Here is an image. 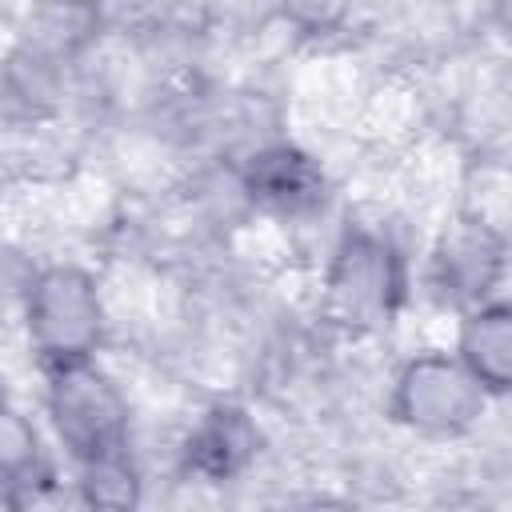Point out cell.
<instances>
[{
    "instance_id": "cell-7",
    "label": "cell",
    "mask_w": 512,
    "mask_h": 512,
    "mask_svg": "<svg viewBox=\"0 0 512 512\" xmlns=\"http://www.w3.org/2000/svg\"><path fill=\"white\" fill-rule=\"evenodd\" d=\"M456 360L480 380L488 396L512 388V308L504 300H480L464 308L456 332Z\"/></svg>"
},
{
    "instance_id": "cell-13",
    "label": "cell",
    "mask_w": 512,
    "mask_h": 512,
    "mask_svg": "<svg viewBox=\"0 0 512 512\" xmlns=\"http://www.w3.org/2000/svg\"><path fill=\"white\" fill-rule=\"evenodd\" d=\"M4 404H8V400H4V388H0V408H4Z\"/></svg>"
},
{
    "instance_id": "cell-8",
    "label": "cell",
    "mask_w": 512,
    "mask_h": 512,
    "mask_svg": "<svg viewBox=\"0 0 512 512\" xmlns=\"http://www.w3.org/2000/svg\"><path fill=\"white\" fill-rule=\"evenodd\" d=\"M244 192L272 212H304L316 200H324V172L300 148L272 144L248 160Z\"/></svg>"
},
{
    "instance_id": "cell-1",
    "label": "cell",
    "mask_w": 512,
    "mask_h": 512,
    "mask_svg": "<svg viewBox=\"0 0 512 512\" xmlns=\"http://www.w3.org/2000/svg\"><path fill=\"white\" fill-rule=\"evenodd\" d=\"M408 268L400 248L372 228H348L328 260L320 312L340 332H376L388 328L404 304Z\"/></svg>"
},
{
    "instance_id": "cell-4",
    "label": "cell",
    "mask_w": 512,
    "mask_h": 512,
    "mask_svg": "<svg viewBox=\"0 0 512 512\" xmlns=\"http://www.w3.org/2000/svg\"><path fill=\"white\" fill-rule=\"evenodd\" d=\"M488 400L492 396L456 360V352H420L396 372L388 416L416 436L452 440L480 424Z\"/></svg>"
},
{
    "instance_id": "cell-11",
    "label": "cell",
    "mask_w": 512,
    "mask_h": 512,
    "mask_svg": "<svg viewBox=\"0 0 512 512\" xmlns=\"http://www.w3.org/2000/svg\"><path fill=\"white\" fill-rule=\"evenodd\" d=\"M76 492L88 508H112V512L136 508L140 504V476H136L128 448L76 464Z\"/></svg>"
},
{
    "instance_id": "cell-12",
    "label": "cell",
    "mask_w": 512,
    "mask_h": 512,
    "mask_svg": "<svg viewBox=\"0 0 512 512\" xmlns=\"http://www.w3.org/2000/svg\"><path fill=\"white\" fill-rule=\"evenodd\" d=\"M276 12L300 36H332L352 16V0H276Z\"/></svg>"
},
{
    "instance_id": "cell-3",
    "label": "cell",
    "mask_w": 512,
    "mask_h": 512,
    "mask_svg": "<svg viewBox=\"0 0 512 512\" xmlns=\"http://www.w3.org/2000/svg\"><path fill=\"white\" fill-rule=\"evenodd\" d=\"M44 408L72 464L100 460L128 448V432H132L128 396L96 360L48 368Z\"/></svg>"
},
{
    "instance_id": "cell-5",
    "label": "cell",
    "mask_w": 512,
    "mask_h": 512,
    "mask_svg": "<svg viewBox=\"0 0 512 512\" xmlns=\"http://www.w3.org/2000/svg\"><path fill=\"white\" fill-rule=\"evenodd\" d=\"M260 444H264L260 424L248 416L244 404H212L188 428L180 464L188 476L204 484H228L256 464Z\"/></svg>"
},
{
    "instance_id": "cell-9",
    "label": "cell",
    "mask_w": 512,
    "mask_h": 512,
    "mask_svg": "<svg viewBox=\"0 0 512 512\" xmlns=\"http://www.w3.org/2000/svg\"><path fill=\"white\" fill-rule=\"evenodd\" d=\"M48 480H52V468H48L36 424L24 412L4 404L0 408V488H8L12 492L8 500L16 504L24 488H36Z\"/></svg>"
},
{
    "instance_id": "cell-6",
    "label": "cell",
    "mask_w": 512,
    "mask_h": 512,
    "mask_svg": "<svg viewBox=\"0 0 512 512\" xmlns=\"http://www.w3.org/2000/svg\"><path fill=\"white\" fill-rule=\"evenodd\" d=\"M504 248L508 244L500 228L460 216L436 248V284L464 308L492 300V288L504 276Z\"/></svg>"
},
{
    "instance_id": "cell-2",
    "label": "cell",
    "mask_w": 512,
    "mask_h": 512,
    "mask_svg": "<svg viewBox=\"0 0 512 512\" xmlns=\"http://www.w3.org/2000/svg\"><path fill=\"white\" fill-rule=\"evenodd\" d=\"M24 328L44 372L96 360L104 340V300L96 276L80 264L40 268L24 292Z\"/></svg>"
},
{
    "instance_id": "cell-10",
    "label": "cell",
    "mask_w": 512,
    "mask_h": 512,
    "mask_svg": "<svg viewBox=\"0 0 512 512\" xmlns=\"http://www.w3.org/2000/svg\"><path fill=\"white\" fill-rule=\"evenodd\" d=\"M100 16L88 0H56L48 8H40L28 24V52L40 56V60H56V56H68L76 52L84 40H92Z\"/></svg>"
}]
</instances>
